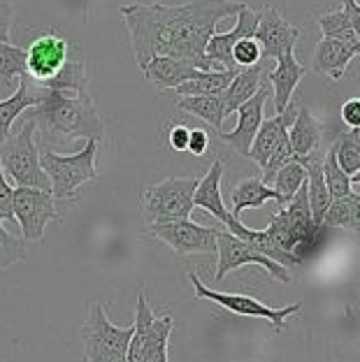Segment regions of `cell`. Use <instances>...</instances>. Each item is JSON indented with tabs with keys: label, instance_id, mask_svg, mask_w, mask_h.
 I'll return each mask as SVG.
<instances>
[{
	"label": "cell",
	"instance_id": "1",
	"mask_svg": "<svg viewBox=\"0 0 360 362\" xmlns=\"http://www.w3.org/2000/svg\"><path fill=\"white\" fill-rule=\"evenodd\" d=\"M26 119L35 123L42 144H65L72 139H98L105 126L88 90L45 88L40 103L26 110Z\"/></svg>",
	"mask_w": 360,
	"mask_h": 362
},
{
	"label": "cell",
	"instance_id": "2",
	"mask_svg": "<svg viewBox=\"0 0 360 362\" xmlns=\"http://www.w3.org/2000/svg\"><path fill=\"white\" fill-rule=\"evenodd\" d=\"M237 0H188L184 5L158 3V14L175 40L177 59L191 61L200 70H221L219 63L204 56L209 37L216 33L221 19L237 14Z\"/></svg>",
	"mask_w": 360,
	"mask_h": 362
},
{
	"label": "cell",
	"instance_id": "3",
	"mask_svg": "<svg viewBox=\"0 0 360 362\" xmlns=\"http://www.w3.org/2000/svg\"><path fill=\"white\" fill-rule=\"evenodd\" d=\"M98 156V139H86L84 149L75 153H56L42 149L40 151V168L45 170L52 188L54 200L61 202H75L79 188L88 181L98 179L95 168Z\"/></svg>",
	"mask_w": 360,
	"mask_h": 362
},
{
	"label": "cell",
	"instance_id": "4",
	"mask_svg": "<svg viewBox=\"0 0 360 362\" xmlns=\"http://www.w3.org/2000/svg\"><path fill=\"white\" fill-rule=\"evenodd\" d=\"M0 165L14 179L16 186H30L52 191L45 170L40 168V149L35 142V123L23 119L16 133L0 142Z\"/></svg>",
	"mask_w": 360,
	"mask_h": 362
},
{
	"label": "cell",
	"instance_id": "5",
	"mask_svg": "<svg viewBox=\"0 0 360 362\" xmlns=\"http://www.w3.org/2000/svg\"><path fill=\"white\" fill-rule=\"evenodd\" d=\"M198 177H168L146 186L142 193V216L146 226L191 218Z\"/></svg>",
	"mask_w": 360,
	"mask_h": 362
},
{
	"label": "cell",
	"instance_id": "6",
	"mask_svg": "<svg viewBox=\"0 0 360 362\" xmlns=\"http://www.w3.org/2000/svg\"><path fill=\"white\" fill-rule=\"evenodd\" d=\"M133 334V325L119 327L114 325L105 304L93 302L88 307V316L81 325V353L86 362H108L117 358H126V349Z\"/></svg>",
	"mask_w": 360,
	"mask_h": 362
},
{
	"label": "cell",
	"instance_id": "7",
	"mask_svg": "<svg viewBox=\"0 0 360 362\" xmlns=\"http://www.w3.org/2000/svg\"><path fill=\"white\" fill-rule=\"evenodd\" d=\"M188 279H191V284L195 288V295H198L200 300H209L219 304V307H223L228 311H233L237 316H249V318H265L267 323H272L274 332H281L286 325H289V320L293 316H298L302 311V302H296V304H289V307L284 309H272L263 304L258 298H251V295H242V293H221V291H211L207 288L200 276L195 274V272H188Z\"/></svg>",
	"mask_w": 360,
	"mask_h": 362
},
{
	"label": "cell",
	"instance_id": "8",
	"mask_svg": "<svg viewBox=\"0 0 360 362\" xmlns=\"http://www.w3.org/2000/svg\"><path fill=\"white\" fill-rule=\"evenodd\" d=\"M12 211H14V221L21 226L23 240L26 242H40L45 237V228L52 221L59 218L52 191H42V188H30V186L14 188Z\"/></svg>",
	"mask_w": 360,
	"mask_h": 362
},
{
	"label": "cell",
	"instance_id": "9",
	"mask_svg": "<svg viewBox=\"0 0 360 362\" xmlns=\"http://www.w3.org/2000/svg\"><path fill=\"white\" fill-rule=\"evenodd\" d=\"M216 253H219V262H216V272H214L216 281H223L226 274H231V272L242 269V267H247V265L263 267L269 276L277 279V281H281V284L291 281L289 269H286L284 265H279V262L269 260L265 256H260V253L253 251L251 246L242 240V237L228 233V230H219V235H216Z\"/></svg>",
	"mask_w": 360,
	"mask_h": 362
},
{
	"label": "cell",
	"instance_id": "10",
	"mask_svg": "<svg viewBox=\"0 0 360 362\" xmlns=\"http://www.w3.org/2000/svg\"><path fill=\"white\" fill-rule=\"evenodd\" d=\"M149 235L161 240L177 256H198V253H216L219 228L193 223L191 218L170 221V223H151Z\"/></svg>",
	"mask_w": 360,
	"mask_h": 362
},
{
	"label": "cell",
	"instance_id": "11",
	"mask_svg": "<svg viewBox=\"0 0 360 362\" xmlns=\"http://www.w3.org/2000/svg\"><path fill=\"white\" fill-rule=\"evenodd\" d=\"M300 30L291 21L284 19V14L277 7H263L258 12V23L253 30V40L260 47L263 59H279L281 54L293 52L298 42Z\"/></svg>",
	"mask_w": 360,
	"mask_h": 362
},
{
	"label": "cell",
	"instance_id": "12",
	"mask_svg": "<svg viewBox=\"0 0 360 362\" xmlns=\"http://www.w3.org/2000/svg\"><path fill=\"white\" fill-rule=\"evenodd\" d=\"M68 61V40L59 33L49 30L35 37L26 49V70L28 79L45 84L59 72Z\"/></svg>",
	"mask_w": 360,
	"mask_h": 362
},
{
	"label": "cell",
	"instance_id": "13",
	"mask_svg": "<svg viewBox=\"0 0 360 362\" xmlns=\"http://www.w3.org/2000/svg\"><path fill=\"white\" fill-rule=\"evenodd\" d=\"M267 100V86L263 84L256 93H253L247 103H242L240 107L235 110L237 114V126L233 133H219V137L223 139L226 144H231L233 149L247 158L249 149H251V142H253V135H256L258 126L263 123V107Z\"/></svg>",
	"mask_w": 360,
	"mask_h": 362
},
{
	"label": "cell",
	"instance_id": "14",
	"mask_svg": "<svg viewBox=\"0 0 360 362\" xmlns=\"http://www.w3.org/2000/svg\"><path fill=\"white\" fill-rule=\"evenodd\" d=\"M256 23H258V12L251 10L247 3L240 5L237 10V21L233 30L228 33H214L209 37L207 47H204V56L211 59L214 63H219V68H228V70H237L235 63L231 59V49L237 40L242 37H253V30H256Z\"/></svg>",
	"mask_w": 360,
	"mask_h": 362
},
{
	"label": "cell",
	"instance_id": "15",
	"mask_svg": "<svg viewBox=\"0 0 360 362\" xmlns=\"http://www.w3.org/2000/svg\"><path fill=\"white\" fill-rule=\"evenodd\" d=\"M221 175H223V163L214 160L209 165V170L204 172V177L198 179V186H195V193H193V209L209 211L219 223H223L233 233L242 221L235 218L231 209L223 204V195H221Z\"/></svg>",
	"mask_w": 360,
	"mask_h": 362
},
{
	"label": "cell",
	"instance_id": "16",
	"mask_svg": "<svg viewBox=\"0 0 360 362\" xmlns=\"http://www.w3.org/2000/svg\"><path fill=\"white\" fill-rule=\"evenodd\" d=\"M321 137L323 126L314 119V114L305 105H300L296 110V119L289 126V142L296 160L307 165L309 160L321 158Z\"/></svg>",
	"mask_w": 360,
	"mask_h": 362
},
{
	"label": "cell",
	"instance_id": "17",
	"mask_svg": "<svg viewBox=\"0 0 360 362\" xmlns=\"http://www.w3.org/2000/svg\"><path fill=\"white\" fill-rule=\"evenodd\" d=\"M149 84H153L158 90H173L184 81L200 75V68L191 61L173 59V56H153V59L140 68Z\"/></svg>",
	"mask_w": 360,
	"mask_h": 362
},
{
	"label": "cell",
	"instance_id": "18",
	"mask_svg": "<svg viewBox=\"0 0 360 362\" xmlns=\"http://www.w3.org/2000/svg\"><path fill=\"white\" fill-rule=\"evenodd\" d=\"M296 105H289L281 114H274V117L263 119V123L258 126L256 135H253V142H251V149L249 156L258 168L265 165V160L269 158V153L274 151V146L279 144V139L289 133V126L296 119Z\"/></svg>",
	"mask_w": 360,
	"mask_h": 362
},
{
	"label": "cell",
	"instance_id": "19",
	"mask_svg": "<svg viewBox=\"0 0 360 362\" xmlns=\"http://www.w3.org/2000/svg\"><path fill=\"white\" fill-rule=\"evenodd\" d=\"M274 61H277V68L272 72H265V81H269L274 90V112L281 114L286 107L291 105L293 90L305 79L307 70H305V65L298 63L296 52H286Z\"/></svg>",
	"mask_w": 360,
	"mask_h": 362
},
{
	"label": "cell",
	"instance_id": "20",
	"mask_svg": "<svg viewBox=\"0 0 360 362\" xmlns=\"http://www.w3.org/2000/svg\"><path fill=\"white\" fill-rule=\"evenodd\" d=\"M42 93H45V88L40 86L37 81L33 84V79L21 77L14 93L10 98H5V100H0V142L12 133L14 121L19 119L28 107L40 103Z\"/></svg>",
	"mask_w": 360,
	"mask_h": 362
},
{
	"label": "cell",
	"instance_id": "21",
	"mask_svg": "<svg viewBox=\"0 0 360 362\" xmlns=\"http://www.w3.org/2000/svg\"><path fill=\"white\" fill-rule=\"evenodd\" d=\"M356 59V54L351 52L349 47H344L339 40L335 37H325L318 40V45L314 47V56H312V68L318 75H325L330 79H342L349 68V63Z\"/></svg>",
	"mask_w": 360,
	"mask_h": 362
},
{
	"label": "cell",
	"instance_id": "22",
	"mask_svg": "<svg viewBox=\"0 0 360 362\" xmlns=\"http://www.w3.org/2000/svg\"><path fill=\"white\" fill-rule=\"evenodd\" d=\"M265 84V68L260 63L251 65V68H240L235 72V77L231 79V84L223 90V103H226V112L228 117L235 114V110L242 103H247L249 98L256 93V90Z\"/></svg>",
	"mask_w": 360,
	"mask_h": 362
},
{
	"label": "cell",
	"instance_id": "23",
	"mask_svg": "<svg viewBox=\"0 0 360 362\" xmlns=\"http://www.w3.org/2000/svg\"><path fill=\"white\" fill-rule=\"evenodd\" d=\"M233 200V216L240 218V214L244 209H260L269 200H274L279 204V195L272 186H267L260 177H247L235 186V191L231 195Z\"/></svg>",
	"mask_w": 360,
	"mask_h": 362
},
{
	"label": "cell",
	"instance_id": "24",
	"mask_svg": "<svg viewBox=\"0 0 360 362\" xmlns=\"http://www.w3.org/2000/svg\"><path fill=\"white\" fill-rule=\"evenodd\" d=\"M177 110L186 112L188 117H198L216 133H223V119L228 117L223 95H184L177 100Z\"/></svg>",
	"mask_w": 360,
	"mask_h": 362
},
{
	"label": "cell",
	"instance_id": "25",
	"mask_svg": "<svg viewBox=\"0 0 360 362\" xmlns=\"http://www.w3.org/2000/svg\"><path fill=\"white\" fill-rule=\"evenodd\" d=\"M173 327H175V318L170 314L153 316L137 362H168V344L170 337H173Z\"/></svg>",
	"mask_w": 360,
	"mask_h": 362
},
{
	"label": "cell",
	"instance_id": "26",
	"mask_svg": "<svg viewBox=\"0 0 360 362\" xmlns=\"http://www.w3.org/2000/svg\"><path fill=\"white\" fill-rule=\"evenodd\" d=\"M228 233H231V230H228ZM233 235L242 237V240L247 242L253 251H258L260 256H265L269 260L279 262V265H284V267H298V265H302V262L296 256H293V253L284 251L281 246L267 235V230H253V228H247L244 223H240L233 230Z\"/></svg>",
	"mask_w": 360,
	"mask_h": 362
},
{
	"label": "cell",
	"instance_id": "27",
	"mask_svg": "<svg viewBox=\"0 0 360 362\" xmlns=\"http://www.w3.org/2000/svg\"><path fill=\"white\" fill-rule=\"evenodd\" d=\"M321 223L325 228H344V230H356L360 228V195L358 191L332 197L328 209H325Z\"/></svg>",
	"mask_w": 360,
	"mask_h": 362
},
{
	"label": "cell",
	"instance_id": "28",
	"mask_svg": "<svg viewBox=\"0 0 360 362\" xmlns=\"http://www.w3.org/2000/svg\"><path fill=\"white\" fill-rule=\"evenodd\" d=\"M240 70V68H237ZM237 70H228V68H221V70H202L198 77L184 81L179 84L177 88H173L177 95H219L223 93L231 84V79L235 77Z\"/></svg>",
	"mask_w": 360,
	"mask_h": 362
},
{
	"label": "cell",
	"instance_id": "29",
	"mask_svg": "<svg viewBox=\"0 0 360 362\" xmlns=\"http://www.w3.org/2000/svg\"><path fill=\"white\" fill-rule=\"evenodd\" d=\"M321 172H323V181L328 186V193L330 197H342V195H349L358 191L356 184H358V175L356 177H349L344 170L337 165V158H335V146H330L325 151V158H321Z\"/></svg>",
	"mask_w": 360,
	"mask_h": 362
},
{
	"label": "cell",
	"instance_id": "30",
	"mask_svg": "<svg viewBox=\"0 0 360 362\" xmlns=\"http://www.w3.org/2000/svg\"><path fill=\"white\" fill-rule=\"evenodd\" d=\"M28 77L26 70V49L10 42H0V90L10 88L14 79Z\"/></svg>",
	"mask_w": 360,
	"mask_h": 362
},
{
	"label": "cell",
	"instance_id": "31",
	"mask_svg": "<svg viewBox=\"0 0 360 362\" xmlns=\"http://www.w3.org/2000/svg\"><path fill=\"white\" fill-rule=\"evenodd\" d=\"M302 184H307V168L298 160L286 163L281 170H277V175L269 181V186L279 195V207H284V204L298 193V188Z\"/></svg>",
	"mask_w": 360,
	"mask_h": 362
},
{
	"label": "cell",
	"instance_id": "32",
	"mask_svg": "<svg viewBox=\"0 0 360 362\" xmlns=\"http://www.w3.org/2000/svg\"><path fill=\"white\" fill-rule=\"evenodd\" d=\"M318 26H321V33L325 37L332 35L337 30L344 28H356L360 30V5L358 0H342L339 10L325 12L318 16Z\"/></svg>",
	"mask_w": 360,
	"mask_h": 362
},
{
	"label": "cell",
	"instance_id": "33",
	"mask_svg": "<svg viewBox=\"0 0 360 362\" xmlns=\"http://www.w3.org/2000/svg\"><path fill=\"white\" fill-rule=\"evenodd\" d=\"M42 88H63V90H88L86 61H65L63 68L52 79H47Z\"/></svg>",
	"mask_w": 360,
	"mask_h": 362
},
{
	"label": "cell",
	"instance_id": "34",
	"mask_svg": "<svg viewBox=\"0 0 360 362\" xmlns=\"http://www.w3.org/2000/svg\"><path fill=\"white\" fill-rule=\"evenodd\" d=\"M335 146V158L337 165L347 172L349 177H356L360 172V135L358 130H349V133L339 135Z\"/></svg>",
	"mask_w": 360,
	"mask_h": 362
},
{
	"label": "cell",
	"instance_id": "35",
	"mask_svg": "<svg viewBox=\"0 0 360 362\" xmlns=\"http://www.w3.org/2000/svg\"><path fill=\"white\" fill-rule=\"evenodd\" d=\"M28 249H26V240L12 235L10 230L3 226L0 221V272L16 265V262L26 260Z\"/></svg>",
	"mask_w": 360,
	"mask_h": 362
},
{
	"label": "cell",
	"instance_id": "36",
	"mask_svg": "<svg viewBox=\"0 0 360 362\" xmlns=\"http://www.w3.org/2000/svg\"><path fill=\"white\" fill-rule=\"evenodd\" d=\"M267 235L272 237V240L279 244L284 251H289V253H293V249H296V244H298V235H296V230L291 228L284 209L277 211L274 216H272V221H269Z\"/></svg>",
	"mask_w": 360,
	"mask_h": 362
},
{
	"label": "cell",
	"instance_id": "37",
	"mask_svg": "<svg viewBox=\"0 0 360 362\" xmlns=\"http://www.w3.org/2000/svg\"><path fill=\"white\" fill-rule=\"evenodd\" d=\"M231 59L235 63V68H251L263 61V54H260V47L253 37H242L237 40L231 49Z\"/></svg>",
	"mask_w": 360,
	"mask_h": 362
},
{
	"label": "cell",
	"instance_id": "38",
	"mask_svg": "<svg viewBox=\"0 0 360 362\" xmlns=\"http://www.w3.org/2000/svg\"><path fill=\"white\" fill-rule=\"evenodd\" d=\"M12 197H14V186L5 179V170L0 165V221L3 223H14Z\"/></svg>",
	"mask_w": 360,
	"mask_h": 362
},
{
	"label": "cell",
	"instance_id": "39",
	"mask_svg": "<svg viewBox=\"0 0 360 362\" xmlns=\"http://www.w3.org/2000/svg\"><path fill=\"white\" fill-rule=\"evenodd\" d=\"M188 135H191V128L182 126V123H177V126H170L168 128V146L173 151H186Z\"/></svg>",
	"mask_w": 360,
	"mask_h": 362
},
{
	"label": "cell",
	"instance_id": "40",
	"mask_svg": "<svg viewBox=\"0 0 360 362\" xmlns=\"http://www.w3.org/2000/svg\"><path fill=\"white\" fill-rule=\"evenodd\" d=\"M207 146H209V135L207 130L202 128H193L191 135H188V146L186 151L193 153V156H204L207 153Z\"/></svg>",
	"mask_w": 360,
	"mask_h": 362
},
{
	"label": "cell",
	"instance_id": "41",
	"mask_svg": "<svg viewBox=\"0 0 360 362\" xmlns=\"http://www.w3.org/2000/svg\"><path fill=\"white\" fill-rule=\"evenodd\" d=\"M342 123H347L349 130L360 128V100L358 98H351V100L342 105Z\"/></svg>",
	"mask_w": 360,
	"mask_h": 362
},
{
	"label": "cell",
	"instance_id": "42",
	"mask_svg": "<svg viewBox=\"0 0 360 362\" xmlns=\"http://www.w3.org/2000/svg\"><path fill=\"white\" fill-rule=\"evenodd\" d=\"M14 21V10L10 3L0 0V42H10V28Z\"/></svg>",
	"mask_w": 360,
	"mask_h": 362
},
{
	"label": "cell",
	"instance_id": "43",
	"mask_svg": "<svg viewBox=\"0 0 360 362\" xmlns=\"http://www.w3.org/2000/svg\"><path fill=\"white\" fill-rule=\"evenodd\" d=\"M108 362H128L126 358H117V360H108Z\"/></svg>",
	"mask_w": 360,
	"mask_h": 362
}]
</instances>
